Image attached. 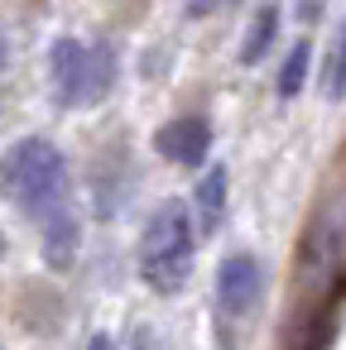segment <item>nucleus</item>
I'll return each mask as SVG.
<instances>
[{
  "mask_svg": "<svg viewBox=\"0 0 346 350\" xmlns=\"http://www.w3.org/2000/svg\"><path fill=\"white\" fill-rule=\"evenodd\" d=\"M0 197H10L25 216H49L68 206V159L58 144L29 135L0 154Z\"/></svg>",
  "mask_w": 346,
  "mask_h": 350,
  "instance_id": "nucleus-1",
  "label": "nucleus"
},
{
  "mask_svg": "<svg viewBox=\"0 0 346 350\" xmlns=\"http://www.w3.org/2000/svg\"><path fill=\"white\" fill-rule=\"evenodd\" d=\"M197 221L188 202H164L140 240V273L154 293H178L193 273V254H197Z\"/></svg>",
  "mask_w": 346,
  "mask_h": 350,
  "instance_id": "nucleus-2",
  "label": "nucleus"
},
{
  "mask_svg": "<svg viewBox=\"0 0 346 350\" xmlns=\"http://www.w3.org/2000/svg\"><path fill=\"white\" fill-rule=\"evenodd\" d=\"M121 58L111 44H82V39H58L49 49V77H53V101L58 106H97L116 87Z\"/></svg>",
  "mask_w": 346,
  "mask_h": 350,
  "instance_id": "nucleus-3",
  "label": "nucleus"
},
{
  "mask_svg": "<svg viewBox=\"0 0 346 350\" xmlns=\"http://www.w3.org/2000/svg\"><path fill=\"white\" fill-rule=\"evenodd\" d=\"M260 293H264V269H260V259H255V254H226L221 269H217V312H221L226 321H240V317L255 312Z\"/></svg>",
  "mask_w": 346,
  "mask_h": 350,
  "instance_id": "nucleus-4",
  "label": "nucleus"
},
{
  "mask_svg": "<svg viewBox=\"0 0 346 350\" xmlns=\"http://www.w3.org/2000/svg\"><path fill=\"white\" fill-rule=\"evenodd\" d=\"M154 149H159L169 163L202 168L207 154H212V125H207V116H178V120H169V125L154 135Z\"/></svg>",
  "mask_w": 346,
  "mask_h": 350,
  "instance_id": "nucleus-5",
  "label": "nucleus"
},
{
  "mask_svg": "<svg viewBox=\"0 0 346 350\" xmlns=\"http://www.w3.org/2000/svg\"><path fill=\"white\" fill-rule=\"evenodd\" d=\"M193 221H197V235H212L221 221H226V168L212 163L197 187H193Z\"/></svg>",
  "mask_w": 346,
  "mask_h": 350,
  "instance_id": "nucleus-6",
  "label": "nucleus"
},
{
  "mask_svg": "<svg viewBox=\"0 0 346 350\" xmlns=\"http://www.w3.org/2000/svg\"><path fill=\"white\" fill-rule=\"evenodd\" d=\"M77 245H82V221H77V211H73V206L49 211V216H44V259H49L53 269H68L73 254H77Z\"/></svg>",
  "mask_w": 346,
  "mask_h": 350,
  "instance_id": "nucleus-7",
  "label": "nucleus"
},
{
  "mask_svg": "<svg viewBox=\"0 0 346 350\" xmlns=\"http://www.w3.org/2000/svg\"><path fill=\"white\" fill-rule=\"evenodd\" d=\"M279 25H284L279 5H260V15H255L250 29H245V44H240V63H245V68H255V63H264V58L274 53Z\"/></svg>",
  "mask_w": 346,
  "mask_h": 350,
  "instance_id": "nucleus-8",
  "label": "nucleus"
},
{
  "mask_svg": "<svg viewBox=\"0 0 346 350\" xmlns=\"http://www.w3.org/2000/svg\"><path fill=\"white\" fill-rule=\"evenodd\" d=\"M322 92H327L332 101L346 96V20L336 25V39H332V49H327V63H322Z\"/></svg>",
  "mask_w": 346,
  "mask_h": 350,
  "instance_id": "nucleus-9",
  "label": "nucleus"
},
{
  "mask_svg": "<svg viewBox=\"0 0 346 350\" xmlns=\"http://www.w3.org/2000/svg\"><path fill=\"white\" fill-rule=\"evenodd\" d=\"M308 58H312V44H293L288 49V58H284V68H279V96L284 101H293L298 92H303V82H308Z\"/></svg>",
  "mask_w": 346,
  "mask_h": 350,
  "instance_id": "nucleus-10",
  "label": "nucleus"
},
{
  "mask_svg": "<svg viewBox=\"0 0 346 350\" xmlns=\"http://www.w3.org/2000/svg\"><path fill=\"white\" fill-rule=\"evenodd\" d=\"M217 5H231V0H193V5H188V15H212Z\"/></svg>",
  "mask_w": 346,
  "mask_h": 350,
  "instance_id": "nucleus-11",
  "label": "nucleus"
},
{
  "mask_svg": "<svg viewBox=\"0 0 346 350\" xmlns=\"http://www.w3.org/2000/svg\"><path fill=\"white\" fill-rule=\"evenodd\" d=\"M10 68V44H5V34H0V72Z\"/></svg>",
  "mask_w": 346,
  "mask_h": 350,
  "instance_id": "nucleus-12",
  "label": "nucleus"
}]
</instances>
